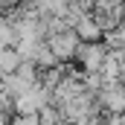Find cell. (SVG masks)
Here are the masks:
<instances>
[{
    "label": "cell",
    "instance_id": "1",
    "mask_svg": "<svg viewBox=\"0 0 125 125\" xmlns=\"http://www.w3.org/2000/svg\"><path fill=\"white\" fill-rule=\"evenodd\" d=\"M96 105L105 116H122L125 114V84L122 82H105L96 93Z\"/></svg>",
    "mask_w": 125,
    "mask_h": 125
},
{
    "label": "cell",
    "instance_id": "2",
    "mask_svg": "<svg viewBox=\"0 0 125 125\" xmlns=\"http://www.w3.org/2000/svg\"><path fill=\"white\" fill-rule=\"evenodd\" d=\"M50 50H52V55L58 58V64H73L76 58V50H79V35L73 29H64V32H55V35H47V41H44Z\"/></svg>",
    "mask_w": 125,
    "mask_h": 125
},
{
    "label": "cell",
    "instance_id": "3",
    "mask_svg": "<svg viewBox=\"0 0 125 125\" xmlns=\"http://www.w3.org/2000/svg\"><path fill=\"white\" fill-rule=\"evenodd\" d=\"M105 55H108V50H105L102 41H96V44H79L73 64H76L82 73H99L102 64H105Z\"/></svg>",
    "mask_w": 125,
    "mask_h": 125
},
{
    "label": "cell",
    "instance_id": "4",
    "mask_svg": "<svg viewBox=\"0 0 125 125\" xmlns=\"http://www.w3.org/2000/svg\"><path fill=\"white\" fill-rule=\"evenodd\" d=\"M73 32L79 35L82 44H96V41H102V29H99V23L93 21L90 12H84V15L73 23Z\"/></svg>",
    "mask_w": 125,
    "mask_h": 125
},
{
    "label": "cell",
    "instance_id": "5",
    "mask_svg": "<svg viewBox=\"0 0 125 125\" xmlns=\"http://www.w3.org/2000/svg\"><path fill=\"white\" fill-rule=\"evenodd\" d=\"M21 55L15 52V47H6V50H0V76H12L18 67H21Z\"/></svg>",
    "mask_w": 125,
    "mask_h": 125
},
{
    "label": "cell",
    "instance_id": "6",
    "mask_svg": "<svg viewBox=\"0 0 125 125\" xmlns=\"http://www.w3.org/2000/svg\"><path fill=\"white\" fill-rule=\"evenodd\" d=\"M9 125H41V122H38V114H15Z\"/></svg>",
    "mask_w": 125,
    "mask_h": 125
},
{
    "label": "cell",
    "instance_id": "7",
    "mask_svg": "<svg viewBox=\"0 0 125 125\" xmlns=\"http://www.w3.org/2000/svg\"><path fill=\"white\" fill-rule=\"evenodd\" d=\"M0 90H3V76H0Z\"/></svg>",
    "mask_w": 125,
    "mask_h": 125
}]
</instances>
